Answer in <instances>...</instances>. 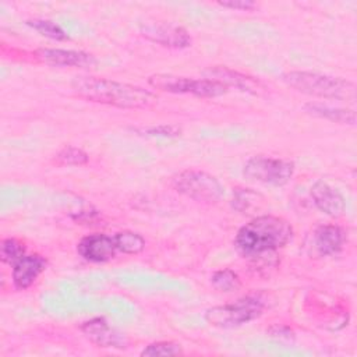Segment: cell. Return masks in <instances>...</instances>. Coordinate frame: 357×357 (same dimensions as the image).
Instances as JSON below:
<instances>
[{
  "mask_svg": "<svg viewBox=\"0 0 357 357\" xmlns=\"http://www.w3.org/2000/svg\"><path fill=\"white\" fill-rule=\"evenodd\" d=\"M71 88L79 98L120 109H144L156 100L148 89L107 78L77 77Z\"/></svg>",
  "mask_w": 357,
  "mask_h": 357,
  "instance_id": "6da1fadb",
  "label": "cell"
},
{
  "mask_svg": "<svg viewBox=\"0 0 357 357\" xmlns=\"http://www.w3.org/2000/svg\"><path fill=\"white\" fill-rule=\"evenodd\" d=\"M293 237L291 225L279 216H257L238 229L234 245L244 257H258L284 247Z\"/></svg>",
  "mask_w": 357,
  "mask_h": 357,
  "instance_id": "7a4b0ae2",
  "label": "cell"
},
{
  "mask_svg": "<svg viewBox=\"0 0 357 357\" xmlns=\"http://www.w3.org/2000/svg\"><path fill=\"white\" fill-rule=\"evenodd\" d=\"M282 79L298 92L336 100H356V85L351 81L311 71H287Z\"/></svg>",
  "mask_w": 357,
  "mask_h": 357,
  "instance_id": "3957f363",
  "label": "cell"
},
{
  "mask_svg": "<svg viewBox=\"0 0 357 357\" xmlns=\"http://www.w3.org/2000/svg\"><path fill=\"white\" fill-rule=\"evenodd\" d=\"M148 84L159 91L170 93H191L199 98H216L227 93L229 88L211 78H187L173 74H153Z\"/></svg>",
  "mask_w": 357,
  "mask_h": 357,
  "instance_id": "277c9868",
  "label": "cell"
},
{
  "mask_svg": "<svg viewBox=\"0 0 357 357\" xmlns=\"http://www.w3.org/2000/svg\"><path fill=\"white\" fill-rule=\"evenodd\" d=\"M264 303L257 297H241L233 303L216 305L205 312V321L218 328H234L262 315Z\"/></svg>",
  "mask_w": 357,
  "mask_h": 357,
  "instance_id": "5b68a950",
  "label": "cell"
},
{
  "mask_svg": "<svg viewBox=\"0 0 357 357\" xmlns=\"http://www.w3.org/2000/svg\"><path fill=\"white\" fill-rule=\"evenodd\" d=\"M173 188L198 202H216L223 195V185L209 173L183 170L172 178Z\"/></svg>",
  "mask_w": 357,
  "mask_h": 357,
  "instance_id": "8992f818",
  "label": "cell"
},
{
  "mask_svg": "<svg viewBox=\"0 0 357 357\" xmlns=\"http://www.w3.org/2000/svg\"><path fill=\"white\" fill-rule=\"evenodd\" d=\"M293 173L294 163L291 160L262 155L250 158L243 167V174L247 180L275 187L287 184Z\"/></svg>",
  "mask_w": 357,
  "mask_h": 357,
  "instance_id": "52a82bcc",
  "label": "cell"
},
{
  "mask_svg": "<svg viewBox=\"0 0 357 357\" xmlns=\"http://www.w3.org/2000/svg\"><path fill=\"white\" fill-rule=\"evenodd\" d=\"M139 31L148 40L172 49H184L191 46L192 42L188 31L173 22H145L141 24Z\"/></svg>",
  "mask_w": 357,
  "mask_h": 357,
  "instance_id": "ba28073f",
  "label": "cell"
},
{
  "mask_svg": "<svg viewBox=\"0 0 357 357\" xmlns=\"http://www.w3.org/2000/svg\"><path fill=\"white\" fill-rule=\"evenodd\" d=\"M35 56L42 63H45L47 66H53V67L89 68L96 64V60L92 54L81 52V50L42 47L35 52Z\"/></svg>",
  "mask_w": 357,
  "mask_h": 357,
  "instance_id": "9c48e42d",
  "label": "cell"
},
{
  "mask_svg": "<svg viewBox=\"0 0 357 357\" xmlns=\"http://www.w3.org/2000/svg\"><path fill=\"white\" fill-rule=\"evenodd\" d=\"M77 251L89 262H106L113 259L119 250L113 236L95 233L81 238L77 245Z\"/></svg>",
  "mask_w": 357,
  "mask_h": 357,
  "instance_id": "30bf717a",
  "label": "cell"
},
{
  "mask_svg": "<svg viewBox=\"0 0 357 357\" xmlns=\"http://www.w3.org/2000/svg\"><path fill=\"white\" fill-rule=\"evenodd\" d=\"M81 331L85 336L99 347H127V340L123 333L109 325L105 318H92L81 325Z\"/></svg>",
  "mask_w": 357,
  "mask_h": 357,
  "instance_id": "8fae6325",
  "label": "cell"
},
{
  "mask_svg": "<svg viewBox=\"0 0 357 357\" xmlns=\"http://www.w3.org/2000/svg\"><path fill=\"white\" fill-rule=\"evenodd\" d=\"M311 197L315 206L331 218H340L346 211L343 195L326 181L318 180L311 187Z\"/></svg>",
  "mask_w": 357,
  "mask_h": 357,
  "instance_id": "7c38bea8",
  "label": "cell"
},
{
  "mask_svg": "<svg viewBox=\"0 0 357 357\" xmlns=\"http://www.w3.org/2000/svg\"><path fill=\"white\" fill-rule=\"evenodd\" d=\"M46 269V259L39 254L24 255L13 264V283L15 289L25 290L33 284Z\"/></svg>",
  "mask_w": 357,
  "mask_h": 357,
  "instance_id": "4fadbf2b",
  "label": "cell"
},
{
  "mask_svg": "<svg viewBox=\"0 0 357 357\" xmlns=\"http://www.w3.org/2000/svg\"><path fill=\"white\" fill-rule=\"evenodd\" d=\"M205 78H211L215 81L222 82L223 85H226L227 88H237L240 91L244 92H250V93H258L259 89L262 88V84L250 75L241 74L238 71L230 70L227 67H209L208 70L204 71Z\"/></svg>",
  "mask_w": 357,
  "mask_h": 357,
  "instance_id": "5bb4252c",
  "label": "cell"
},
{
  "mask_svg": "<svg viewBox=\"0 0 357 357\" xmlns=\"http://www.w3.org/2000/svg\"><path fill=\"white\" fill-rule=\"evenodd\" d=\"M344 244V231L336 225L318 226L312 233V245L318 255L326 257L339 252Z\"/></svg>",
  "mask_w": 357,
  "mask_h": 357,
  "instance_id": "9a60e30c",
  "label": "cell"
},
{
  "mask_svg": "<svg viewBox=\"0 0 357 357\" xmlns=\"http://www.w3.org/2000/svg\"><path fill=\"white\" fill-rule=\"evenodd\" d=\"M304 112L319 119H325L329 121H335L339 124H349L354 126L356 123V113L354 110H347V109H339V107H332L328 105H321V103H305L304 105Z\"/></svg>",
  "mask_w": 357,
  "mask_h": 357,
  "instance_id": "2e32d148",
  "label": "cell"
},
{
  "mask_svg": "<svg viewBox=\"0 0 357 357\" xmlns=\"http://www.w3.org/2000/svg\"><path fill=\"white\" fill-rule=\"evenodd\" d=\"M116 247L120 252L124 254H138L145 248V240L141 234L130 231V230H123L116 233L114 236Z\"/></svg>",
  "mask_w": 357,
  "mask_h": 357,
  "instance_id": "e0dca14e",
  "label": "cell"
},
{
  "mask_svg": "<svg viewBox=\"0 0 357 357\" xmlns=\"http://www.w3.org/2000/svg\"><path fill=\"white\" fill-rule=\"evenodd\" d=\"M211 282L213 284V287L219 291H233V290H237L241 284L240 282V278L238 275L231 271V269H220V271H216L212 278H211Z\"/></svg>",
  "mask_w": 357,
  "mask_h": 357,
  "instance_id": "ac0fdd59",
  "label": "cell"
},
{
  "mask_svg": "<svg viewBox=\"0 0 357 357\" xmlns=\"http://www.w3.org/2000/svg\"><path fill=\"white\" fill-rule=\"evenodd\" d=\"M26 24L33 28L35 31H38L40 35L54 39V40H67L68 35L66 33V31L56 22L49 21V20H29L26 21Z\"/></svg>",
  "mask_w": 357,
  "mask_h": 357,
  "instance_id": "d6986e66",
  "label": "cell"
},
{
  "mask_svg": "<svg viewBox=\"0 0 357 357\" xmlns=\"http://www.w3.org/2000/svg\"><path fill=\"white\" fill-rule=\"evenodd\" d=\"M142 357H165V356H178L183 354L181 344L176 342H155L144 347L139 353Z\"/></svg>",
  "mask_w": 357,
  "mask_h": 357,
  "instance_id": "ffe728a7",
  "label": "cell"
},
{
  "mask_svg": "<svg viewBox=\"0 0 357 357\" xmlns=\"http://www.w3.org/2000/svg\"><path fill=\"white\" fill-rule=\"evenodd\" d=\"M25 255V247L15 238H4L0 245V258L4 264H14Z\"/></svg>",
  "mask_w": 357,
  "mask_h": 357,
  "instance_id": "44dd1931",
  "label": "cell"
},
{
  "mask_svg": "<svg viewBox=\"0 0 357 357\" xmlns=\"http://www.w3.org/2000/svg\"><path fill=\"white\" fill-rule=\"evenodd\" d=\"M88 155L81 148L77 146H64L56 156V160L60 165L67 166H81L88 162Z\"/></svg>",
  "mask_w": 357,
  "mask_h": 357,
  "instance_id": "7402d4cb",
  "label": "cell"
},
{
  "mask_svg": "<svg viewBox=\"0 0 357 357\" xmlns=\"http://www.w3.org/2000/svg\"><path fill=\"white\" fill-rule=\"evenodd\" d=\"M141 132L146 135H153V137H177L180 135V128L176 126H158V127H148L141 130Z\"/></svg>",
  "mask_w": 357,
  "mask_h": 357,
  "instance_id": "603a6c76",
  "label": "cell"
},
{
  "mask_svg": "<svg viewBox=\"0 0 357 357\" xmlns=\"http://www.w3.org/2000/svg\"><path fill=\"white\" fill-rule=\"evenodd\" d=\"M218 4L225 8L241 10V11H250L257 7V3L251 0H226V1H218Z\"/></svg>",
  "mask_w": 357,
  "mask_h": 357,
  "instance_id": "cb8c5ba5",
  "label": "cell"
}]
</instances>
